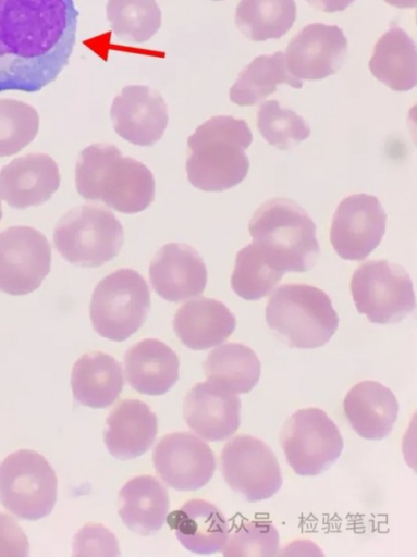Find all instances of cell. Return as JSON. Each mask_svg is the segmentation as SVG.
Wrapping results in <instances>:
<instances>
[{"label": "cell", "mask_w": 417, "mask_h": 557, "mask_svg": "<svg viewBox=\"0 0 417 557\" xmlns=\"http://www.w3.org/2000/svg\"><path fill=\"white\" fill-rule=\"evenodd\" d=\"M78 11L73 0H0V92H37L72 54Z\"/></svg>", "instance_id": "1"}, {"label": "cell", "mask_w": 417, "mask_h": 557, "mask_svg": "<svg viewBox=\"0 0 417 557\" xmlns=\"http://www.w3.org/2000/svg\"><path fill=\"white\" fill-rule=\"evenodd\" d=\"M77 193L122 213L144 211L155 199L151 171L110 144L84 148L75 166Z\"/></svg>", "instance_id": "2"}, {"label": "cell", "mask_w": 417, "mask_h": 557, "mask_svg": "<svg viewBox=\"0 0 417 557\" xmlns=\"http://www.w3.org/2000/svg\"><path fill=\"white\" fill-rule=\"evenodd\" d=\"M252 141L244 120L230 115L210 117L187 139L188 182L204 191H223L238 185L249 170L245 150Z\"/></svg>", "instance_id": "3"}, {"label": "cell", "mask_w": 417, "mask_h": 557, "mask_svg": "<svg viewBox=\"0 0 417 557\" xmlns=\"http://www.w3.org/2000/svg\"><path fill=\"white\" fill-rule=\"evenodd\" d=\"M248 231L253 243L265 249L286 272H305L320 255L316 225L295 201L273 198L252 216Z\"/></svg>", "instance_id": "4"}, {"label": "cell", "mask_w": 417, "mask_h": 557, "mask_svg": "<svg viewBox=\"0 0 417 557\" xmlns=\"http://www.w3.org/2000/svg\"><path fill=\"white\" fill-rule=\"evenodd\" d=\"M266 321L287 339L290 347L305 349L327 344L339 326L331 298L322 289L306 284L278 287L268 299Z\"/></svg>", "instance_id": "5"}, {"label": "cell", "mask_w": 417, "mask_h": 557, "mask_svg": "<svg viewBox=\"0 0 417 557\" xmlns=\"http://www.w3.org/2000/svg\"><path fill=\"white\" fill-rule=\"evenodd\" d=\"M150 308L144 277L132 269H119L95 287L89 305L94 330L102 337L122 342L139 330Z\"/></svg>", "instance_id": "6"}, {"label": "cell", "mask_w": 417, "mask_h": 557, "mask_svg": "<svg viewBox=\"0 0 417 557\" xmlns=\"http://www.w3.org/2000/svg\"><path fill=\"white\" fill-rule=\"evenodd\" d=\"M123 239V227L112 212L87 205L68 211L53 233L54 247L68 262L89 268L116 257Z\"/></svg>", "instance_id": "7"}, {"label": "cell", "mask_w": 417, "mask_h": 557, "mask_svg": "<svg viewBox=\"0 0 417 557\" xmlns=\"http://www.w3.org/2000/svg\"><path fill=\"white\" fill-rule=\"evenodd\" d=\"M57 487L53 468L37 451L16 450L0 465V502L20 519L34 521L50 515Z\"/></svg>", "instance_id": "8"}, {"label": "cell", "mask_w": 417, "mask_h": 557, "mask_svg": "<svg viewBox=\"0 0 417 557\" xmlns=\"http://www.w3.org/2000/svg\"><path fill=\"white\" fill-rule=\"evenodd\" d=\"M351 293L357 311L372 323L400 322L415 308L409 274L387 260L361 263L353 273Z\"/></svg>", "instance_id": "9"}, {"label": "cell", "mask_w": 417, "mask_h": 557, "mask_svg": "<svg viewBox=\"0 0 417 557\" xmlns=\"http://www.w3.org/2000/svg\"><path fill=\"white\" fill-rule=\"evenodd\" d=\"M280 443L286 461L302 476L328 470L341 456L342 435L331 418L319 408L301 409L283 424Z\"/></svg>", "instance_id": "10"}, {"label": "cell", "mask_w": 417, "mask_h": 557, "mask_svg": "<svg viewBox=\"0 0 417 557\" xmlns=\"http://www.w3.org/2000/svg\"><path fill=\"white\" fill-rule=\"evenodd\" d=\"M226 484L248 502L265 500L282 486L279 461L261 440L240 434L230 440L220 455Z\"/></svg>", "instance_id": "11"}, {"label": "cell", "mask_w": 417, "mask_h": 557, "mask_svg": "<svg viewBox=\"0 0 417 557\" xmlns=\"http://www.w3.org/2000/svg\"><path fill=\"white\" fill-rule=\"evenodd\" d=\"M47 238L29 226H11L0 233V290L25 295L37 289L50 272Z\"/></svg>", "instance_id": "12"}, {"label": "cell", "mask_w": 417, "mask_h": 557, "mask_svg": "<svg viewBox=\"0 0 417 557\" xmlns=\"http://www.w3.org/2000/svg\"><path fill=\"white\" fill-rule=\"evenodd\" d=\"M387 213L376 196L355 194L344 198L332 218L330 242L345 260H363L380 244Z\"/></svg>", "instance_id": "13"}, {"label": "cell", "mask_w": 417, "mask_h": 557, "mask_svg": "<svg viewBox=\"0 0 417 557\" xmlns=\"http://www.w3.org/2000/svg\"><path fill=\"white\" fill-rule=\"evenodd\" d=\"M152 462L165 484L183 492L205 486L216 470L212 449L186 431L164 435L154 449Z\"/></svg>", "instance_id": "14"}, {"label": "cell", "mask_w": 417, "mask_h": 557, "mask_svg": "<svg viewBox=\"0 0 417 557\" xmlns=\"http://www.w3.org/2000/svg\"><path fill=\"white\" fill-rule=\"evenodd\" d=\"M347 45V39L339 26L308 24L287 45V71L297 79L326 78L342 66Z\"/></svg>", "instance_id": "15"}, {"label": "cell", "mask_w": 417, "mask_h": 557, "mask_svg": "<svg viewBox=\"0 0 417 557\" xmlns=\"http://www.w3.org/2000/svg\"><path fill=\"white\" fill-rule=\"evenodd\" d=\"M115 133L131 144L152 146L163 135L168 108L162 96L148 86H125L111 104Z\"/></svg>", "instance_id": "16"}, {"label": "cell", "mask_w": 417, "mask_h": 557, "mask_svg": "<svg viewBox=\"0 0 417 557\" xmlns=\"http://www.w3.org/2000/svg\"><path fill=\"white\" fill-rule=\"evenodd\" d=\"M241 399L226 386L207 380L186 394L183 417L191 430L209 442L232 436L240 426Z\"/></svg>", "instance_id": "17"}, {"label": "cell", "mask_w": 417, "mask_h": 557, "mask_svg": "<svg viewBox=\"0 0 417 557\" xmlns=\"http://www.w3.org/2000/svg\"><path fill=\"white\" fill-rule=\"evenodd\" d=\"M207 277V268L200 255L181 243L162 246L149 265V278L155 292L171 302L200 295L206 288Z\"/></svg>", "instance_id": "18"}, {"label": "cell", "mask_w": 417, "mask_h": 557, "mask_svg": "<svg viewBox=\"0 0 417 557\" xmlns=\"http://www.w3.org/2000/svg\"><path fill=\"white\" fill-rule=\"evenodd\" d=\"M59 186V168L46 153H29L16 158L0 172L1 197L16 209L44 203Z\"/></svg>", "instance_id": "19"}, {"label": "cell", "mask_w": 417, "mask_h": 557, "mask_svg": "<svg viewBox=\"0 0 417 557\" xmlns=\"http://www.w3.org/2000/svg\"><path fill=\"white\" fill-rule=\"evenodd\" d=\"M157 432L158 419L148 405L138 399H123L106 420L103 441L114 458L127 460L145 454Z\"/></svg>", "instance_id": "20"}, {"label": "cell", "mask_w": 417, "mask_h": 557, "mask_svg": "<svg viewBox=\"0 0 417 557\" xmlns=\"http://www.w3.org/2000/svg\"><path fill=\"white\" fill-rule=\"evenodd\" d=\"M353 430L366 440H383L397 419L398 403L393 392L376 381L355 384L343 401Z\"/></svg>", "instance_id": "21"}, {"label": "cell", "mask_w": 417, "mask_h": 557, "mask_svg": "<svg viewBox=\"0 0 417 557\" xmlns=\"http://www.w3.org/2000/svg\"><path fill=\"white\" fill-rule=\"evenodd\" d=\"M236 319L221 301L199 297L181 306L173 329L189 349L205 350L223 343L235 330Z\"/></svg>", "instance_id": "22"}, {"label": "cell", "mask_w": 417, "mask_h": 557, "mask_svg": "<svg viewBox=\"0 0 417 557\" xmlns=\"http://www.w3.org/2000/svg\"><path fill=\"white\" fill-rule=\"evenodd\" d=\"M167 522L179 542L195 554L221 552L230 533L224 515L205 499L186 502L167 516Z\"/></svg>", "instance_id": "23"}, {"label": "cell", "mask_w": 417, "mask_h": 557, "mask_svg": "<svg viewBox=\"0 0 417 557\" xmlns=\"http://www.w3.org/2000/svg\"><path fill=\"white\" fill-rule=\"evenodd\" d=\"M124 364L130 386L144 395L165 394L179 379L177 355L159 339L146 338L132 345Z\"/></svg>", "instance_id": "24"}, {"label": "cell", "mask_w": 417, "mask_h": 557, "mask_svg": "<svg viewBox=\"0 0 417 557\" xmlns=\"http://www.w3.org/2000/svg\"><path fill=\"white\" fill-rule=\"evenodd\" d=\"M123 385L122 367L108 354H85L73 366L72 393L83 406L95 409L111 406L120 396Z\"/></svg>", "instance_id": "25"}, {"label": "cell", "mask_w": 417, "mask_h": 557, "mask_svg": "<svg viewBox=\"0 0 417 557\" xmlns=\"http://www.w3.org/2000/svg\"><path fill=\"white\" fill-rule=\"evenodd\" d=\"M170 500L167 488L152 475L127 481L119 492V516L139 535H150L164 524Z\"/></svg>", "instance_id": "26"}, {"label": "cell", "mask_w": 417, "mask_h": 557, "mask_svg": "<svg viewBox=\"0 0 417 557\" xmlns=\"http://www.w3.org/2000/svg\"><path fill=\"white\" fill-rule=\"evenodd\" d=\"M368 65L371 74L392 90L406 91L416 85V46L396 25L378 39Z\"/></svg>", "instance_id": "27"}, {"label": "cell", "mask_w": 417, "mask_h": 557, "mask_svg": "<svg viewBox=\"0 0 417 557\" xmlns=\"http://www.w3.org/2000/svg\"><path fill=\"white\" fill-rule=\"evenodd\" d=\"M280 84L303 86L301 79L289 73L283 52L259 55L238 74L230 88V100L242 107L254 106L274 92Z\"/></svg>", "instance_id": "28"}, {"label": "cell", "mask_w": 417, "mask_h": 557, "mask_svg": "<svg viewBox=\"0 0 417 557\" xmlns=\"http://www.w3.org/2000/svg\"><path fill=\"white\" fill-rule=\"evenodd\" d=\"M205 376L236 394L250 392L259 381L261 364L255 351L240 343L218 345L203 363Z\"/></svg>", "instance_id": "29"}, {"label": "cell", "mask_w": 417, "mask_h": 557, "mask_svg": "<svg viewBox=\"0 0 417 557\" xmlns=\"http://www.w3.org/2000/svg\"><path fill=\"white\" fill-rule=\"evenodd\" d=\"M295 20L294 0H241L235 11L237 28L253 41L281 38Z\"/></svg>", "instance_id": "30"}, {"label": "cell", "mask_w": 417, "mask_h": 557, "mask_svg": "<svg viewBox=\"0 0 417 557\" xmlns=\"http://www.w3.org/2000/svg\"><path fill=\"white\" fill-rule=\"evenodd\" d=\"M284 272L265 249L252 243L236 255L231 287L241 298L257 300L274 289Z\"/></svg>", "instance_id": "31"}, {"label": "cell", "mask_w": 417, "mask_h": 557, "mask_svg": "<svg viewBox=\"0 0 417 557\" xmlns=\"http://www.w3.org/2000/svg\"><path fill=\"white\" fill-rule=\"evenodd\" d=\"M107 18L122 40L142 44L161 26V11L156 0H108Z\"/></svg>", "instance_id": "32"}, {"label": "cell", "mask_w": 417, "mask_h": 557, "mask_svg": "<svg viewBox=\"0 0 417 557\" xmlns=\"http://www.w3.org/2000/svg\"><path fill=\"white\" fill-rule=\"evenodd\" d=\"M257 127L273 147L287 150L310 135L308 123L296 112L281 108L277 100L263 102L257 112Z\"/></svg>", "instance_id": "33"}, {"label": "cell", "mask_w": 417, "mask_h": 557, "mask_svg": "<svg viewBox=\"0 0 417 557\" xmlns=\"http://www.w3.org/2000/svg\"><path fill=\"white\" fill-rule=\"evenodd\" d=\"M37 111L23 102H0V157L11 156L27 146L37 135Z\"/></svg>", "instance_id": "34"}, {"label": "cell", "mask_w": 417, "mask_h": 557, "mask_svg": "<svg viewBox=\"0 0 417 557\" xmlns=\"http://www.w3.org/2000/svg\"><path fill=\"white\" fill-rule=\"evenodd\" d=\"M279 545L277 528L269 521L254 520L230 532L221 552L224 557H272L278 555Z\"/></svg>", "instance_id": "35"}, {"label": "cell", "mask_w": 417, "mask_h": 557, "mask_svg": "<svg viewBox=\"0 0 417 557\" xmlns=\"http://www.w3.org/2000/svg\"><path fill=\"white\" fill-rule=\"evenodd\" d=\"M73 555H119L115 536L108 529L99 524L85 525L74 537Z\"/></svg>", "instance_id": "36"}, {"label": "cell", "mask_w": 417, "mask_h": 557, "mask_svg": "<svg viewBox=\"0 0 417 557\" xmlns=\"http://www.w3.org/2000/svg\"><path fill=\"white\" fill-rule=\"evenodd\" d=\"M28 541L24 531L11 517L0 513V555L27 556Z\"/></svg>", "instance_id": "37"}, {"label": "cell", "mask_w": 417, "mask_h": 557, "mask_svg": "<svg viewBox=\"0 0 417 557\" xmlns=\"http://www.w3.org/2000/svg\"><path fill=\"white\" fill-rule=\"evenodd\" d=\"M354 1L355 0H307L311 7L324 12L343 11Z\"/></svg>", "instance_id": "38"}, {"label": "cell", "mask_w": 417, "mask_h": 557, "mask_svg": "<svg viewBox=\"0 0 417 557\" xmlns=\"http://www.w3.org/2000/svg\"><path fill=\"white\" fill-rule=\"evenodd\" d=\"M388 4L400 9L415 8L416 0H384Z\"/></svg>", "instance_id": "39"}, {"label": "cell", "mask_w": 417, "mask_h": 557, "mask_svg": "<svg viewBox=\"0 0 417 557\" xmlns=\"http://www.w3.org/2000/svg\"><path fill=\"white\" fill-rule=\"evenodd\" d=\"M213 1H221V0H213Z\"/></svg>", "instance_id": "40"}]
</instances>
